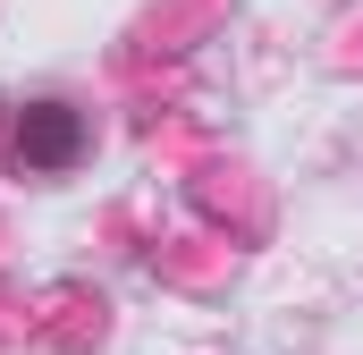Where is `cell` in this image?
<instances>
[{
	"label": "cell",
	"mask_w": 363,
	"mask_h": 355,
	"mask_svg": "<svg viewBox=\"0 0 363 355\" xmlns=\"http://www.w3.org/2000/svg\"><path fill=\"white\" fill-rule=\"evenodd\" d=\"M85 144H93V127L68 102H17L9 110V170L17 178H68L85 161Z\"/></svg>",
	"instance_id": "1"
}]
</instances>
